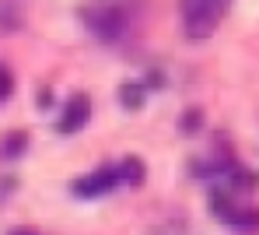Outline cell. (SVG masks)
Wrapping results in <instances>:
<instances>
[{
	"mask_svg": "<svg viewBox=\"0 0 259 235\" xmlns=\"http://www.w3.org/2000/svg\"><path fill=\"white\" fill-rule=\"evenodd\" d=\"M235 169H238V162H235V154H228V151H217V154L193 158V162H189V176L200 179V183H224Z\"/></svg>",
	"mask_w": 259,
	"mask_h": 235,
	"instance_id": "277c9868",
	"label": "cell"
},
{
	"mask_svg": "<svg viewBox=\"0 0 259 235\" xmlns=\"http://www.w3.org/2000/svg\"><path fill=\"white\" fill-rule=\"evenodd\" d=\"M116 186H119V169H116V165H102V169L88 172L81 179H74V183H70V193L81 197V200H95V197L112 193Z\"/></svg>",
	"mask_w": 259,
	"mask_h": 235,
	"instance_id": "3957f363",
	"label": "cell"
},
{
	"mask_svg": "<svg viewBox=\"0 0 259 235\" xmlns=\"http://www.w3.org/2000/svg\"><path fill=\"white\" fill-rule=\"evenodd\" d=\"M25 151H28V134H25V130H11V134H4V141H0V158L14 162V158H21Z\"/></svg>",
	"mask_w": 259,
	"mask_h": 235,
	"instance_id": "9c48e42d",
	"label": "cell"
},
{
	"mask_svg": "<svg viewBox=\"0 0 259 235\" xmlns=\"http://www.w3.org/2000/svg\"><path fill=\"white\" fill-rule=\"evenodd\" d=\"M116 169H119V183H126V186H140V183L147 179V165H144L137 154H126Z\"/></svg>",
	"mask_w": 259,
	"mask_h": 235,
	"instance_id": "52a82bcc",
	"label": "cell"
},
{
	"mask_svg": "<svg viewBox=\"0 0 259 235\" xmlns=\"http://www.w3.org/2000/svg\"><path fill=\"white\" fill-rule=\"evenodd\" d=\"M200 127H203V109H200V105H189V109L179 116V130H182L186 137H193V134H200Z\"/></svg>",
	"mask_w": 259,
	"mask_h": 235,
	"instance_id": "8fae6325",
	"label": "cell"
},
{
	"mask_svg": "<svg viewBox=\"0 0 259 235\" xmlns=\"http://www.w3.org/2000/svg\"><path fill=\"white\" fill-rule=\"evenodd\" d=\"M147 85H151V88H165V74H161V70H151L147 81H144V88H147Z\"/></svg>",
	"mask_w": 259,
	"mask_h": 235,
	"instance_id": "4fadbf2b",
	"label": "cell"
},
{
	"mask_svg": "<svg viewBox=\"0 0 259 235\" xmlns=\"http://www.w3.org/2000/svg\"><path fill=\"white\" fill-rule=\"evenodd\" d=\"M228 14V4L224 0H193V4H182V28L193 43H203L217 32V25L224 21Z\"/></svg>",
	"mask_w": 259,
	"mask_h": 235,
	"instance_id": "7a4b0ae2",
	"label": "cell"
},
{
	"mask_svg": "<svg viewBox=\"0 0 259 235\" xmlns=\"http://www.w3.org/2000/svg\"><path fill=\"white\" fill-rule=\"evenodd\" d=\"M11 95H14V74H11V67L0 63V102H7Z\"/></svg>",
	"mask_w": 259,
	"mask_h": 235,
	"instance_id": "7c38bea8",
	"label": "cell"
},
{
	"mask_svg": "<svg viewBox=\"0 0 259 235\" xmlns=\"http://www.w3.org/2000/svg\"><path fill=\"white\" fill-rule=\"evenodd\" d=\"M217 186L224 189V193H231L235 200L242 197V193H256L259 189V172H252V169H245V165H238L224 183H217Z\"/></svg>",
	"mask_w": 259,
	"mask_h": 235,
	"instance_id": "8992f818",
	"label": "cell"
},
{
	"mask_svg": "<svg viewBox=\"0 0 259 235\" xmlns=\"http://www.w3.org/2000/svg\"><path fill=\"white\" fill-rule=\"evenodd\" d=\"M7 235H39V232H35V228H11Z\"/></svg>",
	"mask_w": 259,
	"mask_h": 235,
	"instance_id": "2e32d148",
	"label": "cell"
},
{
	"mask_svg": "<svg viewBox=\"0 0 259 235\" xmlns=\"http://www.w3.org/2000/svg\"><path fill=\"white\" fill-rule=\"evenodd\" d=\"M119 102H123V109H130V112L144 109V102H147L144 81H123V85H119Z\"/></svg>",
	"mask_w": 259,
	"mask_h": 235,
	"instance_id": "ba28073f",
	"label": "cell"
},
{
	"mask_svg": "<svg viewBox=\"0 0 259 235\" xmlns=\"http://www.w3.org/2000/svg\"><path fill=\"white\" fill-rule=\"evenodd\" d=\"M14 183H18V179H14V176H4V179H0V200H4V197H11V193H14Z\"/></svg>",
	"mask_w": 259,
	"mask_h": 235,
	"instance_id": "5bb4252c",
	"label": "cell"
},
{
	"mask_svg": "<svg viewBox=\"0 0 259 235\" xmlns=\"http://www.w3.org/2000/svg\"><path fill=\"white\" fill-rule=\"evenodd\" d=\"M88 116H91V98L81 92L70 95L67 105H63V112H60V120H56V130L60 134H77L81 127H88Z\"/></svg>",
	"mask_w": 259,
	"mask_h": 235,
	"instance_id": "5b68a950",
	"label": "cell"
},
{
	"mask_svg": "<svg viewBox=\"0 0 259 235\" xmlns=\"http://www.w3.org/2000/svg\"><path fill=\"white\" fill-rule=\"evenodd\" d=\"M81 21L84 28L102 39V43H119L130 32V14L116 4H91V7H81Z\"/></svg>",
	"mask_w": 259,
	"mask_h": 235,
	"instance_id": "6da1fadb",
	"label": "cell"
},
{
	"mask_svg": "<svg viewBox=\"0 0 259 235\" xmlns=\"http://www.w3.org/2000/svg\"><path fill=\"white\" fill-rule=\"evenodd\" d=\"M49 102H53V92H49V88H42V92H39V105H42V109H46Z\"/></svg>",
	"mask_w": 259,
	"mask_h": 235,
	"instance_id": "9a60e30c",
	"label": "cell"
},
{
	"mask_svg": "<svg viewBox=\"0 0 259 235\" xmlns=\"http://www.w3.org/2000/svg\"><path fill=\"white\" fill-rule=\"evenodd\" d=\"M228 228H235V232H256L259 228V207H238L235 218L228 221Z\"/></svg>",
	"mask_w": 259,
	"mask_h": 235,
	"instance_id": "30bf717a",
	"label": "cell"
}]
</instances>
